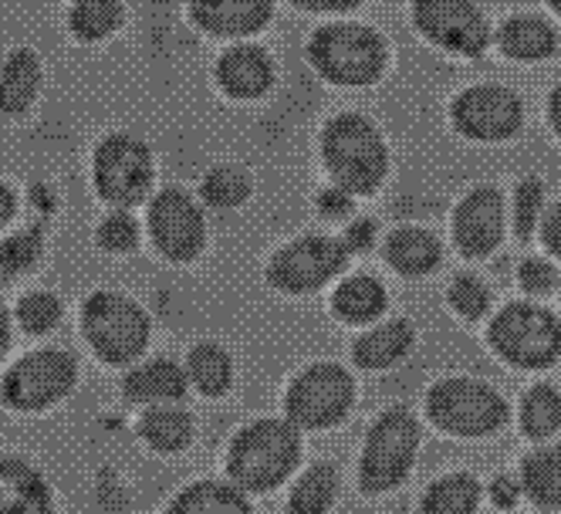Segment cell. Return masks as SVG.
Here are the masks:
<instances>
[{"label":"cell","instance_id":"obj_1","mask_svg":"<svg viewBox=\"0 0 561 514\" xmlns=\"http://www.w3.org/2000/svg\"><path fill=\"white\" fill-rule=\"evenodd\" d=\"M318 160H322L329 183L342 186L358 201V196H376L386 186L392 149L376 118L358 108H339L318 133Z\"/></svg>","mask_w":561,"mask_h":514},{"label":"cell","instance_id":"obj_2","mask_svg":"<svg viewBox=\"0 0 561 514\" xmlns=\"http://www.w3.org/2000/svg\"><path fill=\"white\" fill-rule=\"evenodd\" d=\"M305 61L325 85L363 92V89H376L389 75L392 48L389 37L376 24L339 18L318 24L308 34Z\"/></svg>","mask_w":561,"mask_h":514},{"label":"cell","instance_id":"obj_3","mask_svg":"<svg viewBox=\"0 0 561 514\" xmlns=\"http://www.w3.org/2000/svg\"><path fill=\"white\" fill-rule=\"evenodd\" d=\"M301 460V426L291 420H254L230 441L227 473L240 491L267 494L285 484Z\"/></svg>","mask_w":561,"mask_h":514},{"label":"cell","instance_id":"obj_4","mask_svg":"<svg viewBox=\"0 0 561 514\" xmlns=\"http://www.w3.org/2000/svg\"><path fill=\"white\" fill-rule=\"evenodd\" d=\"M447 118L473 146H507L528 126V102L504 82H470L450 99Z\"/></svg>","mask_w":561,"mask_h":514},{"label":"cell","instance_id":"obj_5","mask_svg":"<svg viewBox=\"0 0 561 514\" xmlns=\"http://www.w3.org/2000/svg\"><path fill=\"white\" fill-rule=\"evenodd\" d=\"M420 441V416L410 407L382 410L369 426L363 457H358V488L366 494H386L403 484L416 464Z\"/></svg>","mask_w":561,"mask_h":514},{"label":"cell","instance_id":"obj_6","mask_svg":"<svg viewBox=\"0 0 561 514\" xmlns=\"http://www.w3.org/2000/svg\"><path fill=\"white\" fill-rule=\"evenodd\" d=\"M488 342L514 369H548L561 355V319L535 301H507L488 325Z\"/></svg>","mask_w":561,"mask_h":514},{"label":"cell","instance_id":"obj_7","mask_svg":"<svg viewBox=\"0 0 561 514\" xmlns=\"http://www.w3.org/2000/svg\"><path fill=\"white\" fill-rule=\"evenodd\" d=\"M352 254L345 251L342 237L335 233H301L295 241L280 244L264 267V278L274 292L288 298H305L322 292L335 282L348 267Z\"/></svg>","mask_w":561,"mask_h":514},{"label":"cell","instance_id":"obj_8","mask_svg":"<svg viewBox=\"0 0 561 514\" xmlns=\"http://www.w3.org/2000/svg\"><path fill=\"white\" fill-rule=\"evenodd\" d=\"M426 416L450 437H491L507 423V400L484 379L447 376L430 386Z\"/></svg>","mask_w":561,"mask_h":514},{"label":"cell","instance_id":"obj_9","mask_svg":"<svg viewBox=\"0 0 561 514\" xmlns=\"http://www.w3.org/2000/svg\"><path fill=\"white\" fill-rule=\"evenodd\" d=\"M410 24L423 42L450 58H484L494 45V27L477 0H413Z\"/></svg>","mask_w":561,"mask_h":514},{"label":"cell","instance_id":"obj_10","mask_svg":"<svg viewBox=\"0 0 561 514\" xmlns=\"http://www.w3.org/2000/svg\"><path fill=\"white\" fill-rule=\"evenodd\" d=\"M355 407V379L339 363L305 366L285 392L288 420L301 430H332Z\"/></svg>","mask_w":561,"mask_h":514},{"label":"cell","instance_id":"obj_11","mask_svg":"<svg viewBox=\"0 0 561 514\" xmlns=\"http://www.w3.org/2000/svg\"><path fill=\"white\" fill-rule=\"evenodd\" d=\"M82 325L92 349L112 366H126L139 359L142 349L149 345V315L118 292L92 295L85 301Z\"/></svg>","mask_w":561,"mask_h":514},{"label":"cell","instance_id":"obj_12","mask_svg":"<svg viewBox=\"0 0 561 514\" xmlns=\"http://www.w3.org/2000/svg\"><path fill=\"white\" fill-rule=\"evenodd\" d=\"M156 180L152 149L126 133L105 136L95 149V190L105 204L129 210L142 204Z\"/></svg>","mask_w":561,"mask_h":514},{"label":"cell","instance_id":"obj_13","mask_svg":"<svg viewBox=\"0 0 561 514\" xmlns=\"http://www.w3.org/2000/svg\"><path fill=\"white\" fill-rule=\"evenodd\" d=\"M511 210L504 193L494 183H480L467 190L450 217V237L460 258L467 261H488L501 251L507 237Z\"/></svg>","mask_w":561,"mask_h":514},{"label":"cell","instance_id":"obj_14","mask_svg":"<svg viewBox=\"0 0 561 514\" xmlns=\"http://www.w3.org/2000/svg\"><path fill=\"white\" fill-rule=\"evenodd\" d=\"M149 233L156 251L176 261V264H190L204 254L207 248V217L204 207H199L186 190H163L152 196L149 204Z\"/></svg>","mask_w":561,"mask_h":514},{"label":"cell","instance_id":"obj_15","mask_svg":"<svg viewBox=\"0 0 561 514\" xmlns=\"http://www.w3.org/2000/svg\"><path fill=\"white\" fill-rule=\"evenodd\" d=\"M75 382V359L58 349L34 352L21 359L8 379H4V397L18 410H45L58 403Z\"/></svg>","mask_w":561,"mask_h":514},{"label":"cell","instance_id":"obj_16","mask_svg":"<svg viewBox=\"0 0 561 514\" xmlns=\"http://www.w3.org/2000/svg\"><path fill=\"white\" fill-rule=\"evenodd\" d=\"M217 89L233 102H261L277 85V61L267 45L237 42L227 45L214 65Z\"/></svg>","mask_w":561,"mask_h":514},{"label":"cell","instance_id":"obj_17","mask_svg":"<svg viewBox=\"0 0 561 514\" xmlns=\"http://www.w3.org/2000/svg\"><path fill=\"white\" fill-rule=\"evenodd\" d=\"M274 0H190L193 24L220 42H251L274 24Z\"/></svg>","mask_w":561,"mask_h":514},{"label":"cell","instance_id":"obj_18","mask_svg":"<svg viewBox=\"0 0 561 514\" xmlns=\"http://www.w3.org/2000/svg\"><path fill=\"white\" fill-rule=\"evenodd\" d=\"M494 48L511 65H545L561 48V31L541 11H514L494 27Z\"/></svg>","mask_w":561,"mask_h":514},{"label":"cell","instance_id":"obj_19","mask_svg":"<svg viewBox=\"0 0 561 514\" xmlns=\"http://www.w3.org/2000/svg\"><path fill=\"white\" fill-rule=\"evenodd\" d=\"M382 261L399 278L420 282V278H430V274L444 264V241H439L430 227L403 224L386 237Z\"/></svg>","mask_w":561,"mask_h":514},{"label":"cell","instance_id":"obj_20","mask_svg":"<svg viewBox=\"0 0 561 514\" xmlns=\"http://www.w3.org/2000/svg\"><path fill=\"white\" fill-rule=\"evenodd\" d=\"M413 345H416V325L403 319V315H396V319H382L369 325L363 335H355L352 363L366 373H386L403 363L413 352Z\"/></svg>","mask_w":561,"mask_h":514},{"label":"cell","instance_id":"obj_21","mask_svg":"<svg viewBox=\"0 0 561 514\" xmlns=\"http://www.w3.org/2000/svg\"><path fill=\"white\" fill-rule=\"evenodd\" d=\"M329 308L339 322L345 325H376L382 322V315L389 311V288L376 274H348L332 288Z\"/></svg>","mask_w":561,"mask_h":514},{"label":"cell","instance_id":"obj_22","mask_svg":"<svg viewBox=\"0 0 561 514\" xmlns=\"http://www.w3.org/2000/svg\"><path fill=\"white\" fill-rule=\"evenodd\" d=\"M190 376L180 369L173 359H152L126 376V397L133 403H149V407H163V403H180L186 397Z\"/></svg>","mask_w":561,"mask_h":514},{"label":"cell","instance_id":"obj_23","mask_svg":"<svg viewBox=\"0 0 561 514\" xmlns=\"http://www.w3.org/2000/svg\"><path fill=\"white\" fill-rule=\"evenodd\" d=\"M0 514H51V494L21 460H0Z\"/></svg>","mask_w":561,"mask_h":514},{"label":"cell","instance_id":"obj_24","mask_svg":"<svg viewBox=\"0 0 561 514\" xmlns=\"http://www.w3.org/2000/svg\"><path fill=\"white\" fill-rule=\"evenodd\" d=\"M42 89V61L34 52L21 48L8 58L4 71H0V112L4 115H21L31 108Z\"/></svg>","mask_w":561,"mask_h":514},{"label":"cell","instance_id":"obj_25","mask_svg":"<svg viewBox=\"0 0 561 514\" xmlns=\"http://www.w3.org/2000/svg\"><path fill=\"white\" fill-rule=\"evenodd\" d=\"M167 514H254L251 501L237 484L224 481H196L176 494Z\"/></svg>","mask_w":561,"mask_h":514},{"label":"cell","instance_id":"obj_26","mask_svg":"<svg viewBox=\"0 0 561 514\" xmlns=\"http://www.w3.org/2000/svg\"><path fill=\"white\" fill-rule=\"evenodd\" d=\"M480 481L467 470L444 473L439 481H433L423 498H420V514H477L480 507Z\"/></svg>","mask_w":561,"mask_h":514},{"label":"cell","instance_id":"obj_27","mask_svg":"<svg viewBox=\"0 0 561 514\" xmlns=\"http://www.w3.org/2000/svg\"><path fill=\"white\" fill-rule=\"evenodd\" d=\"M339 498V470L329 460L311 464L295 481L285 514H329Z\"/></svg>","mask_w":561,"mask_h":514},{"label":"cell","instance_id":"obj_28","mask_svg":"<svg viewBox=\"0 0 561 514\" xmlns=\"http://www.w3.org/2000/svg\"><path fill=\"white\" fill-rule=\"evenodd\" d=\"M520 484L538 507H561V444L528 454L520 464Z\"/></svg>","mask_w":561,"mask_h":514},{"label":"cell","instance_id":"obj_29","mask_svg":"<svg viewBox=\"0 0 561 514\" xmlns=\"http://www.w3.org/2000/svg\"><path fill=\"white\" fill-rule=\"evenodd\" d=\"M186 376L190 382L210 400H220L224 392L233 386V359L230 352L217 342H199L190 359H186Z\"/></svg>","mask_w":561,"mask_h":514},{"label":"cell","instance_id":"obj_30","mask_svg":"<svg viewBox=\"0 0 561 514\" xmlns=\"http://www.w3.org/2000/svg\"><path fill=\"white\" fill-rule=\"evenodd\" d=\"M142 437L152 450L159 454H176V450H186L190 441H193V420L186 410L173 407V403H163V407H152L146 416H142Z\"/></svg>","mask_w":561,"mask_h":514},{"label":"cell","instance_id":"obj_31","mask_svg":"<svg viewBox=\"0 0 561 514\" xmlns=\"http://www.w3.org/2000/svg\"><path fill=\"white\" fill-rule=\"evenodd\" d=\"M199 196L214 210H237L254 196V176L237 163H220L199 183Z\"/></svg>","mask_w":561,"mask_h":514},{"label":"cell","instance_id":"obj_32","mask_svg":"<svg viewBox=\"0 0 561 514\" xmlns=\"http://www.w3.org/2000/svg\"><path fill=\"white\" fill-rule=\"evenodd\" d=\"M520 433L528 441H548L561 430V392L548 382H538L520 400Z\"/></svg>","mask_w":561,"mask_h":514},{"label":"cell","instance_id":"obj_33","mask_svg":"<svg viewBox=\"0 0 561 514\" xmlns=\"http://www.w3.org/2000/svg\"><path fill=\"white\" fill-rule=\"evenodd\" d=\"M126 21V8L123 0H78L71 8V34L78 42H105L108 34H115Z\"/></svg>","mask_w":561,"mask_h":514},{"label":"cell","instance_id":"obj_34","mask_svg":"<svg viewBox=\"0 0 561 514\" xmlns=\"http://www.w3.org/2000/svg\"><path fill=\"white\" fill-rule=\"evenodd\" d=\"M511 230L520 244H528L531 237H538V227H541V217L548 210V190H545V180L538 176H525L514 193H511Z\"/></svg>","mask_w":561,"mask_h":514},{"label":"cell","instance_id":"obj_35","mask_svg":"<svg viewBox=\"0 0 561 514\" xmlns=\"http://www.w3.org/2000/svg\"><path fill=\"white\" fill-rule=\"evenodd\" d=\"M447 305L460 315L463 322H484L494 308V292L484 278H480V274L460 271L447 285Z\"/></svg>","mask_w":561,"mask_h":514},{"label":"cell","instance_id":"obj_36","mask_svg":"<svg viewBox=\"0 0 561 514\" xmlns=\"http://www.w3.org/2000/svg\"><path fill=\"white\" fill-rule=\"evenodd\" d=\"M42 258V227H27L0 244V282L14 278Z\"/></svg>","mask_w":561,"mask_h":514},{"label":"cell","instance_id":"obj_37","mask_svg":"<svg viewBox=\"0 0 561 514\" xmlns=\"http://www.w3.org/2000/svg\"><path fill=\"white\" fill-rule=\"evenodd\" d=\"M517 285L531 298H548L554 292H561V271L558 261L548 254H528L517 264Z\"/></svg>","mask_w":561,"mask_h":514},{"label":"cell","instance_id":"obj_38","mask_svg":"<svg viewBox=\"0 0 561 514\" xmlns=\"http://www.w3.org/2000/svg\"><path fill=\"white\" fill-rule=\"evenodd\" d=\"M58 319H61V305H58L55 295L34 292V295H27V298L18 305V322H21V329L31 332V335H45V332H51V329L58 325Z\"/></svg>","mask_w":561,"mask_h":514},{"label":"cell","instance_id":"obj_39","mask_svg":"<svg viewBox=\"0 0 561 514\" xmlns=\"http://www.w3.org/2000/svg\"><path fill=\"white\" fill-rule=\"evenodd\" d=\"M99 244L108 254H129L139 248V224L129 210H115L99 227Z\"/></svg>","mask_w":561,"mask_h":514},{"label":"cell","instance_id":"obj_40","mask_svg":"<svg viewBox=\"0 0 561 514\" xmlns=\"http://www.w3.org/2000/svg\"><path fill=\"white\" fill-rule=\"evenodd\" d=\"M314 214L322 220H329V224H342V220L348 224L352 214H355V196L345 193L335 183H325L322 190L314 193Z\"/></svg>","mask_w":561,"mask_h":514},{"label":"cell","instance_id":"obj_41","mask_svg":"<svg viewBox=\"0 0 561 514\" xmlns=\"http://www.w3.org/2000/svg\"><path fill=\"white\" fill-rule=\"evenodd\" d=\"M339 237H342V244L352 258H363L379 244V224L373 217H352Z\"/></svg>","mask_w":561,"mask_h":514},{"label":"cell","instance_id":"obj_42","mask_svg":"<svg viewBox=\"0 0 561 514\" xmlns=\"http://www.w3.org/2000/svg\"><path fill=\"white\" fill-rule=\"evenodd\" d=\"M288 4L298 14L308 18H325V21H339V18H352L366 0H288Z\"/></svg>","mask_w":561,"mask_h":514},{"label":"cell","instance_id":"obj_43","mask_svg":"<svg viewBox=\"0 0 561 514\" xmlns=\"http://www.w3.org/2000/svg\"><path fill=\"white\" fill-rule=\"evenodd\" d=\"M538 241H541L545 254L561 264V201L548 204V210L541 217V227H538Z\"/></svg>","mask_w":561,"mask_h":514},{"label":"cell","instance_id":"obj_44","mask_svg":"<svg viewBox=\"0 0 561 514\" xmlns=\"http://www.w3.org/2000/svg\"><path fill=\"white\" fill-rule=\"evenodd\" d=\"M520 498H525V484H520V478H514V473H501V478L491 484V501H494V507H501V511L517 507Z\"/></svg>","mask_w":561,"mask_h":514},{"label":"cell","instance_id":"obj_45","mask_svg":"<svg viewBox=\"0 0 561 514\" xmlns=\"http://www.w3.org/2000/svg\"><path fill=\"white\" fill-rule=\"evenodd\" d=\"M545 123H548L551 136L561 142V82H554L545 95Z\"/></svg>","mask_w":561,"mask_h":514},{"label":"cell","instance_id":"obj_46","mask_svg":"<svg viewBox=\"0 0 561 514\" xmlns=\"http://www.w3.org/2000/svg\"><path fill=\"white\" fill-rule=\"evenodd\" d=\"M14 207H18L14 193H11L8 186H0V227H4V224L14 217Z\"/></svg>","mask_w":561,"mask_h":514},{"label":"cell","instance_id":"obj_47","mask_svg":"<svg viewBox=\"0 0 561 514\" xmlns=\"http://www.w3.org/2000/svg\"><path fill=\"white\" fill-rule=\"evenodd\" d=\"M11 345V322H8V311L0 305V359H4V352Z\"/></svg>","mask_w":561,"mask_h":514},{"label":"cell","instance_id":"obj_48","mask_svg":"<svg viewBox=\"0 0 561 514\" xmlns=\"http://www.w3.org/2000/svg\"><path fill=\"white\" fill-rule=\"evenodd\" d=\"M34 201H37V207H42V210H51V207H55V204H51V193L42 190V186H34Z\"/></svg>","mask_w":561,"mask_h":514},{"label":"cell","instance_id":"obj_49","mask_svg":"<svg viewBox=\"0 0 561 514\" xmlns=\"http://www.w3.org/2000/svg\"><path fill=\"white\" fill-rule=\"evenodd\" d=\"M545 8H548V14L561 24V0H545Z\"/></svg>","mask_w":561,"mask_h":514}]
</instances>
